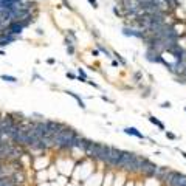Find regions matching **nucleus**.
<instances>
[{"instance_id":"nucleus-11","label":"nucleus","mask_w":186,"mask_h":186,"mask_svg":"<svg viewBox=\"0 0 186 186\" xmlns=\"http://www.w3.org/2000/svg\"><path fill=\"white\" fill-rule=\"evenodd\" d=\"M76 42H78V39H76V34H75V31L73 30H68V33H67V37H65V44L67 45H76Z\"/></svg>"},{"instance_id":"nucleus-17","label":"nucleus","mask_w":186,"mask_h":186,"mask_svg":"<svg viewBox=\"0 0 186 186\" xmlns=\"http://www.w3.org/2000/svg\"><path fill=\"white\" fill-rule=\"evenodd\" d=\"M96 45H98V50H99L101 53H104V54H105L107 57H112V56H110L112 53H110V51H109V50H107V48H105L104 45H101V44H96Z\"/></svg>"},{"instance_id":"nucleus-16","label":"nucleus","mask_w":186,"mask_h":186,"mask_svg":"<svg viewBox=\"0 0 186 186\" xmlns=\"http://www.w3.org/2000/svg\"><path fill=\"white\" fill-rule=\"evenodd\" d=\"M0 79L2 81H6V82H17V78H14V76H9V75H2L0 76Z\"/></svg>"},{"instance_id":"nucleus-19","label":"nucleus","mask_w":186,"mask_h":186,"mask_svg":"<svg viewBox=\"0 0 186 186\" xmlns=\"http://www.w3.org/2000/svg\"><path fill=\"white\" fill-rule=\"evenodd\" d=\"M113 56H115V57H116V59L120 61V64H121V65H126V59H124V57H123L121 54H118V53L115 51V53H113Z\"/></svg>"},{"instance_id":"nucleus-7","label":"nucleus","mask_w":186,"mask_h":186,"mask_svg":"<svg viewBox=\"0 0 186 186\" xmlns=\"http://www.w3.org/2000/svg\"><path fill=\"white\" fill-rule=\"evenodd\" d=\"M155 169H157V164L150 163V161H149V160H146V158L143 160V164H141V168H140V171H141L143 174L149 175V177H154Z\"/></svg>"},{"instance_id":"nucleus-25","label":"nucleus","mask_w":186,"mask_h":186,"mask_svg":"<svg viewBox=\"0 0 186 186\" xmlns=\"http://www.w3.org/2000/svg\"><path fill=\"white\" fill-rule=\"evenodd\" d=\"M92 54L93 56H98V54H99V50H98V48H96V50H92Z\"/></svg>"},{"instance_id":"nucleus-18","label":"nucleus","mask_w":186,"mask_h":186,"mask_svg":"<svg viewBox=\"0 0 186 186\" xmlns=\"http://www.w3.org/2000/svg\"><path fill=\"white\" fill-rule=\"evenodd\" d=\"M149 121H150L152 124H155V126H158V127H160L161 130L164 129V126H163V124H161V123H160V121H158L157 118H154V116H149Z\"/></svg>"},{"instance_id":"nucleus-4","label":"nucleus","mask_w":186,"mask_h":186,"mask_svg":"<svg viewBox=\"0 0 186 186\" xmlns=\"http://www.w3.org/2000/svg\"><path fill=\"white\" fill-rule=\"evenodd\" d=\"M5 33H8V34H12V36H20L22 34V31L25 30V27L22 25V22L20 20H14V22H9L5 28H2Z\"/></svg>"},{"instance_id":"nucleus-27","label":"nucleus","mask_w":186,"mask_h":186,"mask_svg":"<svg viewBox=\"0 0 186 186\" xmlns=\"http://www.w3.org/2000/svg\"><path fill=\"white\" fill-rule=\"evenodd\" d=\"M92 34H93V36H96V37H98V36H99V34H98V31H96V30H92Z\"/></svg>"},{"instance_id":"nucleus-6","label":"nucleus","mask_w":186,"mask_h":186,"mask_svg":"<svg viewBox=\"0 0 186 186\" xmlns=\"http://www.w3.org/2000/svg\"><path fill=\"white\" fill-rule=\"evenodd\" d=\"M146 59H147L149 62H155V64H161V65H164V64L168 62V61L163 59V56H161L160 53L152 51V50H147V51H146Z\"/></svg>"},{"instance_id":"nucleus-26","label":"nucleus","mask_w":186,"mask_h":186,"mask_svg":"<svg viewBox=\"0 0 186 186\" xmlns=\"http://www.w3.org/2000/svg\"><path fill=\"white\" fill-rule=\"evenodd\" d=\"M67 78H70V79H75V78H76V76H75V75H73V73H67Z\"/></svg>"},{"instance_id":"nucleus-28","label":"nucleus","mask_w":186,"mask_h":186,"mask_svg":"<svg viewBox=\"0 0 186 186\" xmlns=\"http://www.w3.org/2000/svg\"><path fill=\"white\" fill-rule=\"evenodd\" d=\"M46 62H48V64H50V65H53V64H54V59H48V61H46Z\"/></svg>"},{"instance_id":"nucleus-22","label":"nucleus","mask_w":186,"mask_h":186,"mask_svg":"<svg viewBox=\"0 0 186 186\" xmlns=\"http://www.w3.org/2000/svg\"><path fill=\"white\" fill-rule=\"evenodd\" d=\"M87 2H89V3L92 5V6H93V8H95V9H96V8L99 6V3H98V0H87Z\"/></svg>"},{"instance_id":"nucleus-8","label":"nucleus","mask_w":186,"mask_h":186,"mask_svg":"<svg viewBox=\"0 0 186 186\" xmlns=\"http://www.w3.org/2000/svg\"><path fill=\"white\" fill-rule=\"evenodd\" d=\"M120 157H121V150H118L116 147H110V149H109V160H107V164H110V166H118Z\"/></svg>"},{"instance_id":"nucleus-23","label":"nucleus","mask_w":186,"mask_h":186,"mask_svg":"<svg viewBox=\"0 0 186 186\" xmlns=\"http://www.w3.org/2000/svg\"><path fill=\"white\" fill-rule=\"evenodd\" d=\"M78 75H79V76H82V78H86V79H87V73H86V71H84V70H82V68H78Z\"/></svg>"},{"instance_id":"nucleus-3","label":"nucleus","mask_w":186,"mask_h":186,"mask_svg":"<svg viewBox=\"0 0 186 186\" xmlns=\"http://www.w3.org/2000/svg\"><path fill=\"white\" fill-rule=\"evenodd\" d=\"M164 182L169 186H186V175L179 174V172L168 171V174L164 177Z\"/></svg>"},{"instance_id":"nucleus-10","label":"nucleus","mask_w":186,"mask_h":186,"mask_svg":"<svg viewBox=\"0 0 186 186\" xmlns=\"http://www.w3.org/2000/svg\"><path fill=\"white\" fill-rule=\"evenodd\" d=\"M45 127H46V134L48 137H54L57 132H59V129L62 127V124H59V123H56V121H45Z\"/></svg>"},{"instance_id":"nucleus-2","label":"nucleus","mask_w":186,"mask_h":186,"mask_svg":"<svg viewBox=\"0 0 186 186\" xmlns=\"http://www.w3.org/2000/svg\"><path fill=\"white\" fill-rule=\"evenodd\" d=\"M135 164H137V155L132 152H121V157L118 160V166L129 169V171H135Z\"/></svg>"},{"instance_id":"nucleus-13","label":"nucleus","mask_w":186,"mask_h":186,"mask_svg":"<svg viewBox=\"0 0 186 186\" xmlns=\"http://www.w3.org/2000/svg\"><path fill=\"white\" fill-rule=\"evenodd\" d=\"M166 174H168V169H164V168H158V166H157V169H155V174H154V177H158L160 180H164Z\"/></svg>"},{"instance_id":"nucleus-29","label":"nucleus","mask_w":186,"mask_h":186,"mask_svg":"<svg viewBox=\"0 0 186 186\" xmlns=\"http://www.w3.org/2000/svg\"><path fill=\"white\" fill-rule=\"evenodd\" d=\"M161 107H171V104L169 102H164V104H161Z\"/></svg>"},{"instance_id":"nucleus-1","label":"nucleus","mask_w":186,"mask_h":186,"mask_svg":"<svg viewBox=\"0 0 186 186\" xmlns=\"http://www.w3.org/2000/svg\"><path fill=\"white\" fill-rule=\"evenodd\" d=\"M75 137H76V132H75L73 129L62 126V127L59 129V132L53 137V140H54V147L64 149V150H70V149H71V141H73Z\"/></svg>"},{"instance_id":"nucleus-15","label":"nucleus","mask_w":186,"mask_h":186,"mask_svg":"<svg viewBox=\"0 0 186 186\" xmlns=\"http://www.w3.org/2000/svg\"><path fill=\"white\" fill-rule=\"evenodd\" d=\"M67 93H68L70 96H73V98L78 101V104H79V107H81V109H86V104H84V101H82V99H81V98L76 95V93H73V92H67Z\"/></svg>"},{"instance_id":"nucleus-14","label":"nucleus","mask_w":186,"mask_h":186,"mask_svg":"<svg viewBox=\"0 0 186 186\" xmlns=\"http://www.w3.org/2000/svg\"><path fill=\"white\" fill-rule=\"evenodd\" d=\"M11 180L14 182V185H19V183L23 182V174H22V172H20V174H19V172H14L12 177H11Z\"/></svg>"},{"instance_id":"nucleus-12","label":"nucleus","mask_w":186,"mask_h":186,"mask_svg":"<svg viewBox=\"0 0 186 186\" xmlns=\"http://www.w3.org/2000/svg\"><path fill=\"white\" fill-rule=\"evenodd\" d=\"M124 132H126L127 135H134V137H138V138L144 140V135H143L141 132H138L135 127H126V129H124Z\"/></svg>"},{"instance_id":"nucleus-5","label":"nucleus","mask_w":186,"mask_h":186,"mask_svg":"<svg viewBox=\"0 0 186 186\" xmlns=\"http://www.w3.org/2000/svg\"><path fill=\"white\" fill-rule=\"evenodd\" d=\"M123 34L129 36V37H137V39H141V41H144L146 36H147L146 31H143L140 28H132V27H124L123 28Z\"/></svg>"},{"instance_id":"nucleus-9","label":"nucleus","mask_w":186,"mask_h":186,"mask_svg":"<svg viewBox=\"0 0 186 186\" xmlns=\"http://www.w3.org/2000/svg\"><path fill=\"white\" fill-rule=\"evenodd\" d=\"M22 155H23L22 146H19V144H12V147H11V150H9L6 160H9V161H12V160H19Z\"/></svg>"},{"instance_id":"nucleus-30","label":"nucleus","mask_w":186,"mask_h":186,"mask_svg":"<svg viewBox=\"0 0 186 186\" xmlns=\"http://www.w3.org/2000/svg\"><path fill=\"white\" fill-rule=\"evenodd\" d=\"M185 112H186V109H185Z\"/></svg>"},{"instance_id":"nucleus-24","label":"nucleus","mask_w":186,"mask_h":186,"mask_svg":"<svg viewBox=\"0 0 186 186\" xmlns=\"http://www.w3.org/2000/svg\"><path fill=\"white\" fill-rule=\"evenodd\" d=\"M62 3H64V6H65V8H68V9H70V11H71V9H73V8H71V5H70V2H68V0H62Z\"/></svg>"},{"instance_id":"nucleus-20","label":"nucleus","mask_w":186,"mask_h":186,"mask_svg":"<svg viewBox=\"0 0 186 186\" xmlns=\"http://www.w3.org/2000/svg\"><path fill=\"white\" fill-rule=\"evenodd\" d=\"M67 53H68L70 56H73V54L76 53V48H75V45H71V44H70V45H67Z\"/></svg>"},{"instance_id":"nucleus-21","label":"nucleus","mask_w":186,"mask_h":186,"mask_svg":"<svg viewBox=\"0 0 186 186\" xmlns=\"http://www.w3.org/2000/svg\"><path fill=\"white\" fill-rule=\"evenodd\" d=\"M112 11H113V14H115V16H118V17H123V12H121V9H120L118 6H113V8H112Z\"/></svg>"}]
</instances>
